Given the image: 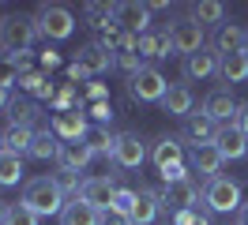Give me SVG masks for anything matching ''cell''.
<instances>
[{
	"instance_id": "cell-1",
	"label": "cell",
	"mask_w": 248,
	"mask_h": 225,
	"mask_svg": "<svg viewBox=\"0 0 248 225\" xmlns=\"http://www.w3.org/2000/svg\"><path fill=\"white\" fill-rule=\"evenodd\" d=\"M27 210H34L38 218H61L68 199H64L57 177H31L23 184V199H19Z\"/></svg>"
},
{
	"instance_id": "cell-2",
	"label": "cell",
	"mask_w": 248,
	"mask_h": 225,
	"mask_svg": "<svg viewBox=\"0 0 248 225\" xmlns=\"http://www.w3.org/2000/svg\"><path fill=\"white\" fill-rule=\"evenodd\" d=\"M34 38H38V23H34V15H23V12L0 15V49H4V57L31 53Z\"/></svg>"
},
{
	"instance_id": "cell-3",
	"label": "cell",
	"mask_w": 248,
	"mask_h": 225,
	"mask_svg": "<svg viewBox=\"0 0 248 225\" xmlns=\"http://www.w3.org/2000/svg\"><path fill=\"white\" fill-rule=\"evenodd\" d=\"M241 180L233 177H215L203 184V203H207V210L211 214H233V210H241L245 203H241Z\"/></svg>"
},
{
	"instance_id": "cell-4",
	"label": "cell",
	"mask_w": 248,
	"mask_h": 225,
	"mask_svg": "<svg viewBox=\"0 0 248 225\" xmlns=\"http://www.w3.org/2000/svg\"><path fill=\"white\" fill-rule=\"evenodd\" d=\"M34 23H38V34L49 38V42H64L76 34V15L68 12L64 4H42L34 12Z\"/></svg>"
},
{
	"instance_id": "cell-5",
	"label": "cell",
	"mask_w": 248,
	"mask_h": 225,
	"mask_svg": "<svg viewBox=\"0 0 248 225\" xmlns=\"http://www.w3.org/2000/svg\"><path fill=\"white\" fill-rule=\"evenodd\" d=\"M151 162L158 165V173H162L166 184L177 180V177H185V143H181L177 135H162V139H155Z\"/></svg>"
},
{
	"instance_id": "cell-6",
	"label": "cell",
	"mask_w": 248,
	"mask_h": 225,
	"mask_svg": "<svg viewBox=\"0 0 248 225\" xmlns=\"http://www.w3.org/2000/svg\"><path fill=\"white\" fill-rule=\"evenodd\" d=\"M166 90H170V83H166V75L158 72L155 64H143L136 75H128V94H132L136 102H143V105L162 102Z\"/></svg>"
},
{
	"instance_id": "cell-7",
	"label": "cell",
	"mask_w": 248,
	"mask_h": 225,
	"mask_svg": "<svg viewBox=\"0 0 248 225\" xmlns=\"http://www.w3.org/2000/svg\"><path fill=\"white\" fill-rule=\"evenodd\" d=\"M158 195H162V210L181 214V210H192V207H196V199H200V184L192 180V173H185V177L170 180Z\"/></svg>"
},
{
	"instance_id": "cell-8",
	"label": "cell",
	"mask_w": 248,
	"mask_h": 225,
	"mask_svg": "<svg viewBox=\"0 0 248 225\" xmlns=\"http://www.w3.org/2000/svg\"><path fill=\"white\" fill-rule=\"evenodd\" d=\"M170 38H173V53H181V57H192V53L207 49V34H203V27L192 23V19L170 23Z\"/></svg>"
},
{
	"instance_id": "cell-9",
	"label": "cell",
	"mask_w": 248,
	"mask_h": 225,
	"mask_svg": "<svg viewBox=\"0 0 248 225\" xmlns=\"http://www.w3.org/2000/svg\"><path fill=\"white\" fill-rule=\"evenodd\" d=\"M218 128H222V124H215L207 113H192V117L181 120V135H177V139L188 143L192 150H200V147H207V143H215Z\"/></svg>"
},
{
	"instance_id": "cell-10",
	"label": "cell",
	"mask_w": 248,
	"mask_h": 225,
	"mask_svg": "<svg viewBox=\"0 0 248 225\" xmlns=\"http://www.w3.org/2000/svg\"><path fill=\"white\" fill-rule=\"evenodd\" d=\"M147 162V147L136 132H121L117 135V150H113V165L117 169H140Z\"/></svg>"
},
{
	"instance_id": "cell-11",
	"label": "cell",
	"mask_w": 248,
	"mask_h": 225,
	"mask_svg": "<svg viewBox=\"0 0 248 225\" xmlns=\"http://www.w3.org/2000/svg\"><path fill=\"white\" fill-rule=\"evenodd\" d=\"M237 109H241V105L233 102L230 87L211 90V94L203 98V105H200V113H207V117L215 120V124H233V120H237Z\"/></svg>"
},
{
	"instance_id": "cell-12",
	"label": "cell",
	"mask_w": 248,
	"mask_h": 225,
	"mask_svg": "<svg viewBox=\"0 0 248 225\" xmlns=\"http://www.w3.org/2000/svg\"><path fill=\"white\" fill-rule=\"evenodd\" d=\"M162 113L166 117H177V120H185L196 113V94H192V87L188 83H170V90H166V98H162Z\"/></svg>"
},
{
	"instance_id": "cell-13",
	"label": "cell",
	"mask_w": 248,
	"mask_h": 225,
	"mask_svg": "<svg viewBox=\"0 0 248 225\" xmlns=\"http://www.w3.org/2000/svg\"><path fill=\"white\" fill-rule=\"evenodd\" d=\"M215 147L226 162H241V158H248V135L237 124H222L215 135Z\"/></svg>"
},
{
	"instance_id": "cell-14",
	"label": "cell",
	"mask_w": 248,
	"mask_h": 225,
	"mask_svg": "<svg viewBox=\"0 0 248 225\" xmlns=\"http://www.w3.org/2000/svg\"><path fill=\"white\" fill-rule=\"evenodd\" d=\"M113 195H117V184L109 177H87L83 180V192H79V199L83 203H91L94 210H102L106 214L109 207H113Z\"/></svg>"
},
{
	"instance_id": "cell-15",
	"label": "cell",
	"mask_w": 248,
	"mask_h": 225,
	"mask_svg": "<svg viewBox=\"0 0 248 225\" xmlns=\"http://www.w3.org/2000/svg\"><path fill=\"white\" fill-rule=\"evenodd\" d=\"M76 64L83 68V75H102V72H109V68L117 64V57H113L102 42H91V45H83V49H79Z\"/></svg>"
},
{
	"instance_id": "cell-16",
	"label": "cell",
	"mask_w": 248,
	"mask_h": 225,
	"mask_svg": "<svg viewBox=\"0 0 248 225\" xmlns=\"http://www.w3.org/2000/svg\"><path fill=\"white\" fill-rule=\"evenodd\" d=\"M218 53L207 45V49H200V53H192V57H185V79L188 83H203V79H211V75H218Z\"/></svg>"
},
{
	"instance_id": "cell-17",
	"label": "cell",
	"mask_w": 248,
	"mask_h": 225,
	"mask_svg": "<svg viewBox=\"0 0 248 225\" xmlns=\"http://www.w3.org/2000/svg\"><path fill=\"white\" fill-rule=\"evenodd\" d=\"M117 27L128 30V34H147V30H155L151 27V8L147 4H117Z\"/></svg>"
},
{
	"instance_id": "cell-18",
	"label": "cell",
	"mask_w": 248,
	"mask_h": 225,
	"mask_svg": "<svg viewBox=\"0 0 248 225\" xmlns=\"http://www.w3.org/2000/svg\"><path fill=\"white\" fill-rule=\"evenodd\" d=\"M49 128L57 132V139H61V143H76V139H83V135H87V120H83V109H68V113H57Z\"/></svg>"
},
{
	"instance_id": "cell-19",
	"label": "cell",
	"mask_w": 248,
	"mask_h": 225,
	"mask_svg": "<svg viewBox=\"0 0 248 225\" xmlns=\"http://www.w3.org/2000/svg\"><path fill=\"white\" fill-rule=\"evenodd\" d=\"M222 154H218V147L215 143H207V147H200V150H192V173H200V180H215V177H222Z\"/></svg>"
},
{
	"instance_id": "cell-20",
	"label": "cell",
	"mask_w": 248,
	"mask_h": 225,
	"mask_svg": "<svg viewBox=\"0 0 248 225\" xmlns=\"http://www.w3.org/2000/svg\"><path fill=\"white\" fill-rule=\"evenodd\" d=\"M91 147L83 143V139H76V143H61V154H57V165H61L64 173H83L87 165H91Z\"/></svg>"
},
{
	"instance_id": "cell-21",
	"label": "cell",
	"mask_w": 248,
	"mask_h": 225,
	"mask_svg": "<svg viewBox=\"0 0 248 225\" xmlns=\"http://www.w3.org/2000/svg\"><path fill=\"white\" fill-rule=\"evenodd\" d=\"M158 210H162V195L155 188H140L136 192V207H132V225H151L158 218Z\"/></svg>"
},
{
	"instance_id": "cell-22",
	"label": "cell",
	"mask_w": 248,
	"mask_h": 225,
	"mask_svg": "<svg viewBox=\"0 0 248 225\" xmlns=\"http://www.w3.org/2000/svg\"><path fill=\"white\" fill-rule=\"evenodd\" d=\"M173 53V38H170V27H158V30H147L140 34V57H151V60H162Z\"/></svg>"
},
{
	"instance_id": "cell-23",
	"label": "cell",
	"mask_w": 248,
	"mask_h": 225,
	"mask_svg": "<svg viewBox=\"0 0 248 225\" xmlns=\"http://www.w3.org/2000/svg\"><path fill=\"white\" fill-rule=\"evenodd\" d=\"M241 45H245V27H237V23H222L215 30V38H211V49H215L218 57L241 53Z\"/></svg>"
},
{
	"instance_id": "cell-24",
	"label": "cell",
	"mask_w": 248,
	"mask_h": 225,
	"mask_svg": "<svg viewBox=\"0 0 248 225\" xmlns=\"http://www.w3.org/2000/svg\"><path fill=\"white\" fill-rule=\"evenodd\" d=\"M61 225H102V210H94L83 199H68V207L61 214Z\"/></svg>"
},
{
	"instance_id": "cell-25",
	"label": "cell",
	"mask_w": 248,
	"mask_h": 225,
	"mask_svg": "<svg viewBox=\"0 0 248 225\" xmlns=\"http://www.w3.org/2000/svg\"><path fill=\"white\" fill-rule=\"evenodd\" d=\"M83 143L91 147L94 158H113V150H117V135H109L106 124H91L87 135H83Z\"/></svg>"
},
{
	"instance_id": "cell-26",
	"label": "cell",
	"mask_w": 248,
	"mask_h": 225,
	"mask_svg": "<svg viewBox=\"0 0 248 225\" xmlns=\"http://www.w3.org/2000/svg\"><path fill=\"white\" fill-rule=\"evenodd\" d=\"M42 117V105L34 102V98H12L8 105V120H12V128H34V120Z\"/></svg>"
},
{
	"instance_id": "cell-27",
	"label": "cell",
	"mask_w": 248,
	"mask_h": 225,
	"mask_svg": "<svg viewBox=\"0 0 248 225\" xmlns=\"http://www.w3.org/2000/svg\"><path fill=\"white\" fill-rule=\"evenodd\" d=\"M218 79L222 83H245L248 79V57L245 53H230V57H222L218 60Z\"/></svg>"
},
{
	"instance_id": "cell-28",
	"label": "cell",
	"mask_w": 248,
	"mask_h": 225,
	"mask_svg": "<svg viewBox=\"0 0 248 225\" xmlns=\"http://www.w3.org/2000/svg\"><path fill=\"white\" fill-rule=\"evenodd\" d=\"M57 154H61L57 132H53V128H42V132L34 135V143H31V158H38V162H57Z\"/></svg>"
},
{
	"instance_id": "cell-29",
	"label": "cell",
	"mask_w": 248,
	"mask_h": 225,
	"mask_svg": "<svg viewBox=\"0 0 248 225\" xmlns=\"http://www.w3.org/2000/svg\"><path fill=\"white\" fill-rule=\"evenodd\" d=\"M23 154H16V150H0V188H12V184H19L23 180Z\"/></svg>"
},
{
	"instance_id": "cell-30",
	"label": "cell",
	"mask_w": 248,
	"mask_h": 225,
	"mask_svg": "<svg viewBox=\"0 0 248 225\" xmlns=\"http://www.w3.org/2000/svg\"><path fill=\"white\" fill-rule=\"evenodd\" d=\"M188 19L192 23H200V27H207V23H226V8L218 4V0H200V4H192V12H188Z\"/></svg>"
},
{
	"instance_id": "cell-31",
	"label": "cell",
	"mask_w": 248,
	"mask_h": 225,
	"mask_svg": "<svg viewBox=\"0 0 248 225\" xmlns=\"http://www.w3.org/2000/svg\"><path fill=\"white\" fill-rule=\"evenodd\" d=\"M34 128H8L4 132V150H16V154H31V143H34Z\"/></svg>"
},
{
	"instance_id": "cell-32",
	"label": "cell",
	"mask_w": 248,
	"mask_h": 225,
	"mask_svg": "<svg viewBox=\"0 0 248 225\" xmlns=\"http://www.w3.org/2000/svg\"><path fill=\"white\" fill-rule=\"evenodd\" d=\"M19 87L27 90V94H34V98H53V83L42 72H23L19 75Z\"/></svg>"
},
{
	"instance_id": "cell-33",
	"label": "cell",
	"mask_w": 248,
	"mask_h": 225,
	"mask_svg": "<svg viewBox=\"0 0 248 225\" xmlns=\"http://www.w3.org/2000/svg\"><path fill=\"white\" fill-rule=\"evenodd\" d=\"M4 225H38V214H34V210H27L23 203H12V207H8Z\"/></svg>"
},
{
	"instance_id": "cell-34",
	"label": "cell",
	"mask_w": 248,
	"mask_h": 225,
	"mask_svg": "<svg viewBox=\"0 0 248 225\" xmlns=\"http://www.w3.org/2000/svg\"><path fill=\"white\" fill-rule=\"evenodd\" d=\"M57 184H61L64 199H79V192H83V180H79V173H57Z\"/></svg>"
},
{
	"instance_id": "cell-35",
	"label": "cell",
	"mask_w": 248,
	"mask_h": 225,
	"mask_svg": "<svg viewBox=\"0 0 248 225\" xmlns=\"http://www.w3.org/2000/svg\"><path fill=\"white\" fill-rule=\"evenodd\" d=\"M132 207H136V188H117V195H113V207L109 210H117V214H132Z\"/></svg>"
},
{
	"instance_id": "cell-36",
	"label": "cell",
	"mask_w": 248,
	"mask_h": 225,
	"mask_svg": "<svg viewBox=\"0 0 248 225\" xmlns=\"http://www.w3.org/2000/svg\"><path fill=\"white\" fill-rule=\"evenodd\" d=\"M170 225H211V218L203 214V210H181V214H173V222Z\"/></svg>"
},
{
	"instance_id": "cell-37",
	"label": "cell",
	"mask_w": 248,
	"mask_h": 225,
	"mask_svg": "<svg viewBox=\"0 0 248 225\" xmlns=\"http://www.w3.org/2000/svg\"><path fill=\"white\" fill-rule=\"evenodd\" d=\"M117 68H124L128 75H136L143 68V57H140V49L136 53H117Z\"/></svg>"
},
{
	"instance_id": "cell-38",
	"label": "cell",
	"mask_w": 248,
	"mask_h": 225,
	"mask_svg": "<svg viewBox=\"0 0 248 225\" xmlns=\"http://www.w3.org/2000/svg\"><path fill=\"white\" fill-rule=\"evenodd\" d=\"M16 79H19L16 60H12V57H0V87H12Z\"/></svg>"
},
{
	"instance_id": "cell-39",
	"label": "cell",
	"mask_w": 248,
	"mask_h": 225,
	"mask_svg": "<svg viewBox=\"0 0 248 225\" xmlns=\"http://www.w3.org/2000/svg\"><path fill=\"white\" fill-rule=\"evenodd\" d=\"M83 109H87V113H91V117L98 120V124H109V117H113V109H109V102H87Z\"/></svg>"
},
{
	"instance_id": "cell-40",
	"label": "cell",
	"mask_w": 248,
	"mask_h": 225,
	"mask_svg": "<svg viewBox=\"0 0 248 225\" xmlns=\"http://www.w3.org/2000/svg\"><path fill=\"white\" fill-rule=\"evenodd\" d=\"M102 225H132V218H124L117 210H106V214H102Z\"/></svg>"
},
{
	"instance_id": "cell-41",
	"label": "cell",
	"mask_w": 248,
	"mask_h": 225,
	"mask_svg": "<svg viewBox=\"0 0 248 225\" xmlns=\"http://www.w3.org/2000/svg\"><path fill=\"white\" fill-rule=\"evenodd\" d=\"M233 124H237V128L248 135V102H241V109H237V120H233Z\"/></svg>"
},
{
	"instance_id": "cell-42",
	"label": "cell",
	"mask_w": 248,
	"mask_h": 225,
	"mask_svg": "<svg viewBox=\"0 0 248 225\" xmlns=\"http://www.w3.org/2000/svg\"><path fill=\"white\" fill-rule=\"evenodd\" d=\"M42 64H46V68H53V64H61V57H57L53 49H46V53H42Z\"/></svg>"
},
{
	"instance_id": "cell-43",
	"label": "cell",
	"mask_w": 248,
	"mask_h": 225,
	"mask_svg": "<svg viewBox=\"0 0 248 225\" xmlns=\"http://www.w3.org/2000/svg\"><path fill=\"white\" fill-rule=\"evenodd\" d=\"M12 105V98H8V87H0V109H8Z\"/></svg>"
},
{
	"instance_id": "cell-44",
	"label": "cell",
	"mask_w": 248,
	"mask_h": 225,
	"mask_svg": "<svg viewBox=\"0 0 248 225\" xmlns=\"http://www.w3.org/2000/svg\"><path fill=\"white\" fill-rule=\"evenodd\" d=\"M237 225H248V203L241 207V222H237Z\"/></svg>"
},
{
	"instance_id": "cell-45",
	"label": "cell",
	"mask_w": 248,
	"mask_h": 225,
	"mask_svg": "<svg viewBox=\"0 0 248 225\" xmlns=\"http://www.w3.org/2000/svg\"><path fill=\"white\" fill-rule=\"evenodd\" d=\"M4 218H8V203L0 199V225H4Z\"/></svg>"
},
{
	"instance_id": "cell-46",
	"label": "cell",
	"mask_w": 248,
	"mask_h": 225,
	"mask_svg": "<svg viewBox=\"0 0 248 225\" xmlns=\"http://www.w3.org/2000/svg\"><path fill=\"white\" fill-rule=\"evenodd\" d=\"M241 53H245V57H248V30H245V45H241Z\"/></svg>"
},
{
	"instance_id": "cell-47",
	"label": "cell",
	"mask_w": 248,
	"mask_h": 225,
	"mask_svg": "<svg viewBox=\"0 0 248 225\" xmlns=\"http://www.w3.org/2000/svg\"><path fill=\"white\" fill-rule=\"evenodd\" d=\"M0 150H4V132H0Z\"/></svg>"
}]
</instances>
